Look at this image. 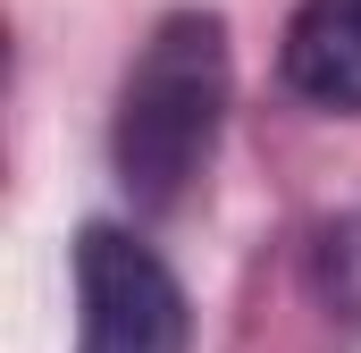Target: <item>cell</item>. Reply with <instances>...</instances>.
I'll use <instances>...</instances> for the list:
<instances>
[{
	"mask_svg": "<svg viewBox=\"0 0 361 353\" xmlns=\"http://www.w3.org/2000/svg\"><path fill=\"white\" fill-rule=\"evenodd\" d=\"M227 92H235L227 17L219 8H169L152 25V42L135 51V68L118 85V118H109L118 185L143 210H177L185 185L210 169L219 126H227Z\"/></svg>",
	"mask_w": 361,
	"mask_h": 353,
	"instance_id": "obj_1",
	"label": "cell"
},
{
	"mask_svg": "<svg viewBox=\"0 0 361 353\" xmlns=\"http://www.w3.org/2000/svg\"><path fill=\"white\" fill-rule=\"evenodd\" d=\"M193 311H185L177 269L143 236L92 219L76 236V353H185Z\"/></svg>",
	"mask_w": 361,
	"mask_h": 353,
	"instance_id": "obj_2",
	"label": "cell"
},
{
	"mask_svg": "<svg viewBox=\"0 0 361 353\" xmlns=\"http://www.w3.org/2000/svg\"><path fill=\"white\" fill-rule=\"evenodd\" d=\"M277 68L311 109L361 118V0H302L294 25H286Z\"/></svg>",
	"mask_w": 361,
	"mask_h": 353,
	"instance_id": "obj_3",
	"label": "cell"
}]
</instances>
